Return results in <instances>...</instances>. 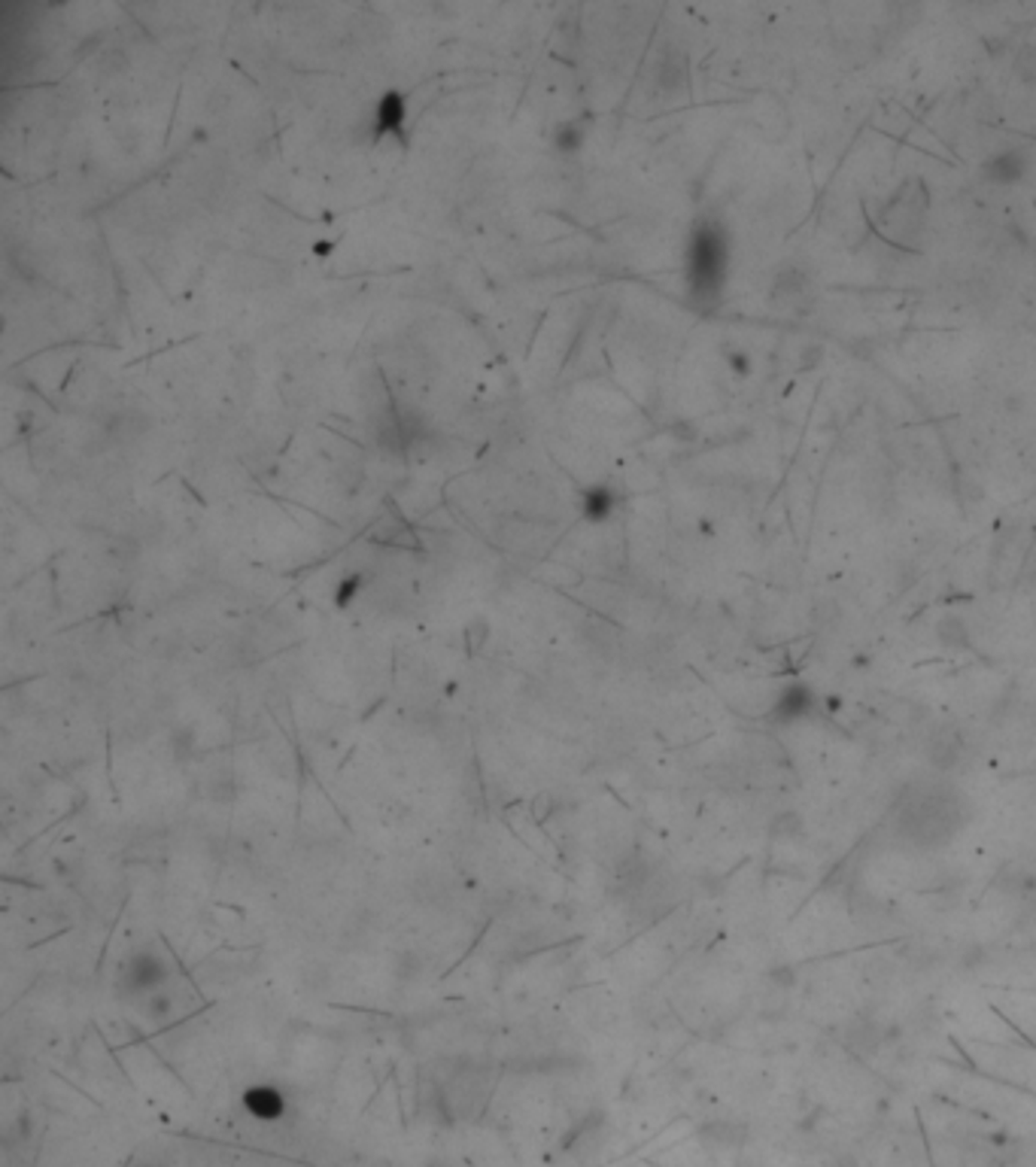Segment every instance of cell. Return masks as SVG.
Wrapping results in <instances>:
<instances>
[{"instance_id":"1","label":"cell","mask_w":1036,"mask_h":1167,"mask_svg":"<svg viewBox=\"0 0 1036 1167\" xmlns=\"http://www.w3.org/2000/svg\"><path fill=\"white\" fill-rule=\"evenodd\" d=\"M727 274H730L727 232L715 220H700L697 229L690 232L687 262H684V283H687L690 301L700 307H712L715 301H721Z\"/></svg>"},{"instance_id":"2","label":"cell","mask_w":1036,"mask_h":1167,"mask_svg":"<svg viewBox=\"0 0 1036 1167\" xmlns=\"http://www.w3.org/2000/svg\"><path fill=\"white\" fill-rule=\"evenodd\" d=\"M960 796H945V790H924L918 796H912L906 806H903V833L912 840V843H921V846H939L945 840H951L954 833L960 830L964 818H960Z\"/></svg>"},{"instance_id":"3","label":"cell","mask_w":1036,"mask_h":1167,"mask_svg":"<svg viewBox=\"0 0 1036 1167\" xmlns=\"http://www.w3.org/2000/svg\"><path fill=\"white\" fill-rule=\"evenodd\" d=\"M1030 174V152L1024 146H1003L979 164V180L988 186H1015Z\"/></svg>"},{"instance_id":"4","label":"cell","mask_w":1036,"mask_h":1167,"mask_svg":"<svg viewBox=\"0 0 1036 1167\" xmlns=\"http://www.w3.org/2000/svg\"><path fill=\"white\" fill-rule=\"evenodd\" d=\"M842 1043L851 1055L857 1058H873L876 1052H882V1046L888 1043V1031L879 1019L873 1016H854L845 1028H842Z\"/></svg>"},{"instance_id":"5","label":"cell","mask_w":1036,"mask_h":1167,"mask_svg":"<svg viewBox=\"0 0 1036 1167\" xmlns=\"http://www.w3.org/2000/svg\"><path fill=\"white\" fill-rule=\"evenodd\" d=\"M964 757H967V742H964V733H960V730H936V733L927 739L924 760H927L936 772H951V769H957Z\"/></svg>"},{"instance_id":"6","label":"cell","mask_w":1036,"mask_h":1167,"mask_svg":"<svg viewBox=\"0 0 1036 1167\" xmlns=\"http://www.w3.org/2000/svg\"><path fill=\"white\" fill-rule=\"evenodd\" d=\"M815 712V694L805 685H790L778 694L772 703V721L778 724H796Z\"/></svg>"},{"instance_id":"7","label":"cell","mask_w":1036,"mask_h":1167,"mask_svg":"<svg viewBox=\"0 0 1036 1167\" xmlns=\"http://www.w3.org/2000/svg\"><path fill=\"white\" fill-rule=\"evenodd\" d=\"M405 122H408V104L399 92H387L378 104V140L381 137H402L405 140Z\"/></svg>"},{"instance_id":"8","label":"cell","mask_w":1036,"mask_h":1167,"mask_svg":"<svg viewBox=\"0 0 1036 1167\" xmlns=\"http://www.w3.org/2000/svg\"><path fill=\"white\" fill-rule=\"evenodd\" d=\"M936 641L945 647V650H970V641H973V632H970V623L967 617L948 611L936 620Z\"/></svg>"},{"instance_id":"9","label":"cell","mask_w":1036,"mask_h":1167,"mask_svg":"<svg viewBox=\"0 0 1036 1167\" xmlns=\"http://www.w3.org/2000/svg\"><path fill=\"white\" fill-rule=\"evenodd\" d=\"M614 505H617V495L608 486H590L584 492V518H590V521L611 518Z\"/></svg>"},{"instance_id":"10","label":"cell","mask_w":1036,"mask_h":1167,"mask_svg":"<svg viewBox=\"0 0 1036 1167\" xmlns=\"http://www.w3.org/2000/svg\"><path fill=\"white\" fill-rule=\"evenodd\" d=\"M1012 77L1021 86L1036 89V43H1021L1012 55Z\"/></svg>"},{"instance_id":"11","label":"cell","mask_w":1036,"mask_h":1167,"mask_svg":"<svg viewBox=\"0 0 1036 1167\" xmlns=\"http://www.w3.org/2000/svg\"><path fill=\"white\" fill-rule=\"evenodd\" d=\"M796 833H802V821H799V815L787 812L781 821H775L772 837H796Z\"/></svg>"},{"instance_id":"12","label":"cell","mask_w":1036,"mask_h":1167,"mask_svg":"<svg viewBox=\"0 0 1036 1167\" xmlns=\"http://www.w3.org/2000/svg\"><path fill=\"white\" fill-rule=\"evenodd\" d=\"M557 146L560 149H578L581 146V131L575 125H566L560 134H557Z\"/></svg>"}]
</instances>
